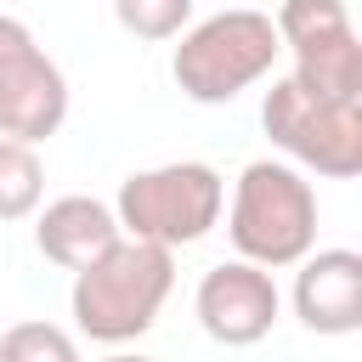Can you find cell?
Returning <instances> with one entry per match:
<instances>
[{
  "mask_svg": "<svg viewBox=\"0 0 362 362\" xmlns=\"http://www.w3.org/2000/svg\"><path fill=\"white\" fill-rule=\"evenodd\" d=\"M175 288V255L158 249V243H136V238H119L102 260H90L85 272H74V294H68V311H74V328L96 345H130L141 339L164 300Z\"/></svg>",
  "mask_w": 362,
  "mask_h": 362,
  "instance_id": "obj_1",
  "label": "cell"
},
{
  "mask_svg": "<svg viewBox=\"0 0 362 362\" xmlns=\"http://www.w3.org/2000/svg\"><path fill=\"white\" fill-rule=\"evenodd\" d=\"M226 238L238 249V260L260 266V272H283L300 266L317 249V192L294 164L277 158H255L238 170L232 181V204H226Z\"/></svg>",
  "mask_w": 362,
  "mask_h": 362,
  "instance_id": "obj_2",
  "label": "cell"
},
{
  "mask_svg": "<svg viewBox=\"0 0 362 362\" xmlns=\"http://www.w3.org/2000/svg\"><path fill=\"white\" fill-rule=\"evenodd\" d=\"M277 51L283 45H277V28H272V11H260V6H226V11L181 28L170 74H175V85H181L187 102L221 107V102H238L249 85H260L272 74Z\"/></svg>",
  "mask_w": 362,
  "mask_h": 362,
  "instance_id": "obj_3",
  "label": "cell"
},
{
  "mask_svg": "<svg viewBox=\"0 0 362 362\" xmlns=\"http://www.w3.org/2000/svg\"><path fill=\"white\" fill-rule=\"evenodd\" d=\"M221 209H226V181L204 158H175V164L136 170V175L119 181V198H113L119 232L136 238V243H158L170 255L209 238L221 226Z\"/></svg>",
  "mask_w": 362,
  "mask_h": 362,
  "instance_id": "obj_4",
  "label": "cell"
},
{
  "mask_svg": "<svg viewBox=\"0 0 362 362\" xmlns=\"http://www.w3.org/2000/svg\"><path fill=\"white\" fill-rule=\"evenodd\" d=\"M260 130L272 136L277 153H288L300 170H317L328 181H351L362 170V102L311 96L283 74L260 96Z\"/></svg>",
  "mask_w": 362,
  "mask_h": 362,
  "instance_id": "obj_5",
  "label": "cell"
},
{
  "mask_svg": "<svg viewBox=\"0 0 362 362\" xmlns=\"http://www.w3.org/2000/svg\"><path fill=\"white\" fill-rule=\"evenodd\" d=\"M68 119V74L23 17L0 11V136L40 147Z\"/></svg>",
  "mask_w": 362,
  "mask_h": 362,
  "instance_id": "obj_6",
  "label": "cell"
},
{
  "mask_svg": "<svg viewBox=\"0 0 362 362\" xmlns=\"http://www.w3.org/2000/svg\"><path fill=\"white\" fill-rule=\"evenodd\" d=\"M192 311H198V328L215 339V345H260L283 311V294L272 283V272L249 266V260H221L198 277V294H192Z\"/></svg>",
  "mask_w": 362,
  "mask_h": 362,
  "instance_id": "obj_7",
  "label": "cell"
},
{
  "mask_svg": "<svg viewBox=\"0 0 362 362\" xmlns=\"http://www.w3.org/2000/svg\"><path fill=\"white\" fill-rule=\"evenodd\" d=\"M294 317L311 334H356L362 328V255L356 249H311L294 272Z\"/></svg>",
  "mask_w": 362,
  "mask_h": 362,
  "instance_id": "obj_8",
  "label": "cell"
},
{
  "mask_svg": "<svg viewBox=\"0 0 362 362\" xmlns=\"http://www.w3.org/2000/svg\"><path fill=\"white\" fill-rule=\"evenodd\" d=\"M119 221H113V204L90 198V192H62L40 209L34 221V249L62 266V272H85L90 260H102L113 243H119Z\"/></svg>",
  "mask_w": 362,
  "mask_h": 362,
  "instance_id": "obj_9",
  "label": "cell"
},
{
  "mask_svg": "<svg viewBox=\"0 0 362 362\" xmlns=\"http://www.w3.org/2000/svg\"><path fill=\"white\" fill-rule=\"evenodd\" d=\"M288 79L305 85L311 96H328V102H362V40H356V28H339L317 45H300Z\"/></svg>",
  "mask_w": 362,
  "mask_h": 362,
  "instance_id": "obj_10",
  "label": "cell"
},
{
  "mask_svg": "<svg viewBox=\"0 0 362 362\" xmlns=\"http://www.w3.org/2000/svg\"><path fill=\"white\" fill-rule=\"evenodd\" d=\"M45 198V164L28 141L0 136V221H28Z\"/></svg>",
  "mask_w": 362,
  "mask_h": 362,
  "instance_id": "obj_11",
  "label": "cell"
},
{
  "mask_svg": "<svg viewBox=\"0 0 362 362\" xmlns=\"http://www.w3.org/2000/svg\"><path fill=\"white\" fill-rule=\"evenodd\" d=\"M0 362H79V345L68 328L28 317V322H11L0 334Z\"/></svg>",
  "mask_w": 362,
  "mask_h": 362,
  "instance_id": "obj_12",
  "label": "cell"
},
{
  "mask_svg": "<svg viewBox=\"0 0 362 362\" xmlns=\"http://www.w3.org/2000/svg\"><path fill=\"white\" fill-rule=\"evenodd\" d=\"M113 17L136 40H175L192 23V0H113Z\"/></svg>",
  "mask_w": 362,
  "mask_h": 362,
  "instance_id": "obj_13",
  "label": "cell"
},
{
  "mask_svg": "<svg viewBox=\"0 0 362 362\" xmlns=\"http://www.w3.org/2000/svg\"><path fill=\"white\" fill-rule=\"evenodd\" d=\"M102 362H153V356H130V351H113V356H102Z\"/></svg>",
  "mask_w": 362,
  "mask_h": 362,
  "instance_id": "obj_14",
  "label": "cell"
},
{
  "mask_svg": "<svg viewBox=\"0 0 362 362\" xmlns=\"http://www.w3.org/2000/svg\"><path fill=\"white\" fill-rule=\"evenodd\" d=\"M232 6H255V0H232Z\"/></svg>",
  "mask_w": 362,
  "mask_h": 362,
  "instance_id": "obj_15",
  "label": "cell"
}]
</instances>
